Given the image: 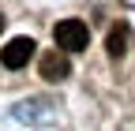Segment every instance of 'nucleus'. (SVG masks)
I'll list each match as a JSON object with an SVG mask.
<instances>
[{
  "label": "nucleus",
  "mask_w": 135,
  "mask_h": 131,
  "mask_svg": "<svg viewBox=\"0 0 135 131\" xmlns=\"http://www.w3.org/2000/svg\"><path fill=\"white\" fill-rule=\"evenodd\" d=\"M53 38H56L60 53H83L86 41H90V30H86V23H79V19H64V23H56Z\"/></svg>",
  "instance_id": "nucleus-1"
},
{
  "label": "nucleus",
  "mask_w": 135,
  "mask_h": 131,
  "mask_svg": "<svg viewBox=\"0 0 135 131\" xmlns=\"http://www.w3.org/2000/svg\"><path fill=\"white\" fill-rule=\"evenodd\" d=\"M30 56H34V41H30V38H15V41L4 45L0 64L11 68V71H19V68H26V64H30Z\"/></svg>",
  "instance_id": "nucleus-2"
},
{
  "label": "nucleus",
  "mask_w": 135,
  "mask_h": 131,
  "mask_svg": "<svg viewBox=\"0 0 135 131\" xmlns=\"http://www.w3.org/2000/svg\"><path fill=\"white\" fill-rule=\"evenodd\" d=\"M38 71H41L45 83H60V79H68V71H71V60H68V53H41Z\"/></svg>",
  "instance_id": "nucleus-3"
},
{
  "label": "nucleus",
  "mask_w": 135,
  "mask_h": 131,
  "mask_svg": "<svg viewBox=\"0 0 135 131\" xmlns=\"http://www.w3.org/2000/svg\"><path fill=\"white\" fill-rule=\"evenodd\" d=\"M128 41H131V30H128V23H116V26L109 30V38H105V53H109L113 60H120V56L128 53Z\"/></svg>",
  "instance_id": "nucleus-4"
},
{
  "label": "nucleus",
  "mask_w": 135,
  "mask_h": 131,
  "mask_svg": "<svg viewBox=\"0 0 135 131\" xmlns=\"http://www.w3.org/2000/svg\"><path fill=\"white\" fill-rule=\"evenodd\" d=\"M0 30H4V15H0Z\"/></svg>",
  "instance_id": "nucleus-5"
}]
</instances>
